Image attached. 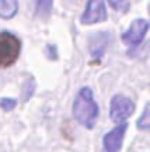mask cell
Listing matches in <instances>:
<instances>
[{
	"mask_svg": "<svg viewBox=\"0 0 150 152\" xmlns=\"http://www.w3.org/2000/svg\"><path fill=\"white\" fill-rule=\"evenodd\" d=\"M73 115L76 121L86 127L87 130H91L96 125L97 117H98V104L94 100L93 90L90 87H83L79 90L73 102Z\"/></svg>",
	"mask_w": 150,
	"mask_h": 152,
	"instance_id": "1",
	"label": "cell"
},
{
	"mask_svg": "<svg viewBox=\"0 0 150 152\" xmlns=\"http://www.w3.org/2000/svg\"><path fill=\"white\" fill-rule=\"evenodd\" d=\"M21 44L14 34L9 31L0 33V68L11 66L20 55Z\"/></svg>",
	"mask_w": 150,
	"mask_h": 152,
	"instance_id": "2",
	"label": "cell"
},
{
	"mask_svg": "<svg viewBox=\"0 0 150 152\" xmlns=\"http://www.w3.org/2000/svg\"><path fill=\"white\" fill-rule=\"evenodd\" d=\"M135 111V103L129 97L123 94H117L111 100L109 107V117L114 123H125V120L129 118Z\"/></svg>",
	"mask_w": 150,
	"mask_h": 152,
	"instance_id": "3",
	"label": "cell"
},
{
	"mask_svg": "<svg viewBox=\"0 0 150 152\" xmlns=\"http://www.w3.org/2000/svg\"><path fill=\"white\" fill-rule=\"evenodd\" d=\"M107 9L104 0H87V7L81 14L80 21L86 26L102 23L107 20Z\"/></svg>",
	"mask_w": 150,
	"mask_h": 152,
	"instance_id": "4",
	"label": "cell"
},
{
	"mask_svg": "<svg viewBox=\"0 0 150 152\" xmlns=\"http://www.w3.org/2000/svg\"><path fill=\"white\" fill-rule=\"evenodd\" d=\"M147 30H149V21L147 20L139 18V20L132 21L129 28L122 34L123 44L128 45V47H138L143 41Z\"/></svg>",
	"mask_w": 150,
	"mask_h": 152,
	"instance_id": "5",
	"label": "cell"
},
{
	"mask_svg": "<svg viewBox=\"0 0 150 152\" xmlns=\"http://www.w3.org/2000/svg\"><path fill=\"white\" fill-rule=\"evenodd\" d=\"M126 130H128V124L121 123L117 127H114L111 131H108L102 138V152H119L123 144Z\"/></svg>",
	"mask_w": 150,
	"mask_h": 152,
	"instance_id": "6",
	"label": "cell"
},
{
	"mask_svg": "<svg viewBox=\"0 0 150 152\" xmlns=\"http://www.w3.org/2000/svg\"><path fill=\"white\" fill-rule=\"evenodd\" d=\"M108 44V37L104 33H98L96 37H93L90 39V52L94 58H100L104 51L107 49Z\"/></svg>",
	"mask_w": 150,
	"mask_h": 152,
	"instance_id": "7",
	"label": "cell"
},
{
	"mask_svg": "<svg viewBox=\"0 0 150 152\" xmlns=\"http://www.w3.org/2000/svg\"><path fill=\"white\" fill-rule=\"evenodd\" d=\"M18 11V1L17 0H0V17L9 20L17 14Z\"/></svg>",
	"mask_w": 150,
	"mask_h": 152,
	"instance_id": "8",
	"label": "cell"
},
{
	"mask_svg": "<svg viewBox=\"0 0 150 152\" xmlns=\"http://www.w3.org/2000/svg\"><path fill=\"white\" fill-rule=\"evenodd\" d=\"M54 0H35V11L41 18H48L52 11Z\"/></svg>",
	"mask_w": 150,
	"mask_h": 152,
	"instance_id": "9",
	"label": "cell"
},
{
	"mask_svg": "<svg viewBox=\"0 0 150 152\" xmlns=\"http://www.w3.org/2000/svg\"><path fill=\"white\" fill-rule=\"evenodd\" d=\"M108 3L114 10L121 11V13L128 11L130 7V0H108Z\"/></svg>",
	"mask_w": 150,
	"mask_h": 152,
	"instance_id": "10",
	"label": "cell"
},
{
	"mask_svg": "<svg viewBox=\"0 0 150 152\" xmlns=\"http://www.w3.org/2000/svg\"><path fill=\"white\" fill-rule=\"evenodd\" d=\"M138 127L140 130H149L150 127V118H149V104H146L145 107V111L142 114V117L138 120Z\"/></svg>",
	"mask_w": 150,
	"mask_h": 152,
	"instance_id": "11",
	"label": "cell"
},
{
	"mask_svg": "<svg viewBox=\"0 0 150 152\" xmlns=\"http://www.w3.org/2000/svg\"><path fill=\"white\" fill-rule=\"evenodd\" d=\"M34 89H35V83L32 79L27 80L24 83V87H22V102H27L28 99L32 96V93H34Z\"/></svg>",
	"mask_w": 150,
	"mask_h": 152,
	"instance_id": "12",
	"label": "cell"
},
{
	"mask_svg": "<svg viewBox=\"0 0 150 152\" xmlns=\"http://www.w3.org/2000/svg\"><path fill=\"white\" fill-rule=\"evenodd\" d=\"M17 106V100L11 97H1L0 99V109L4 110V111H11L14 110Z\"/></svg>",
	"mask_w": 150,
	"mask_h": 152,
	"instance_id": "13",
	"label": "cell"
}]
</instances>
